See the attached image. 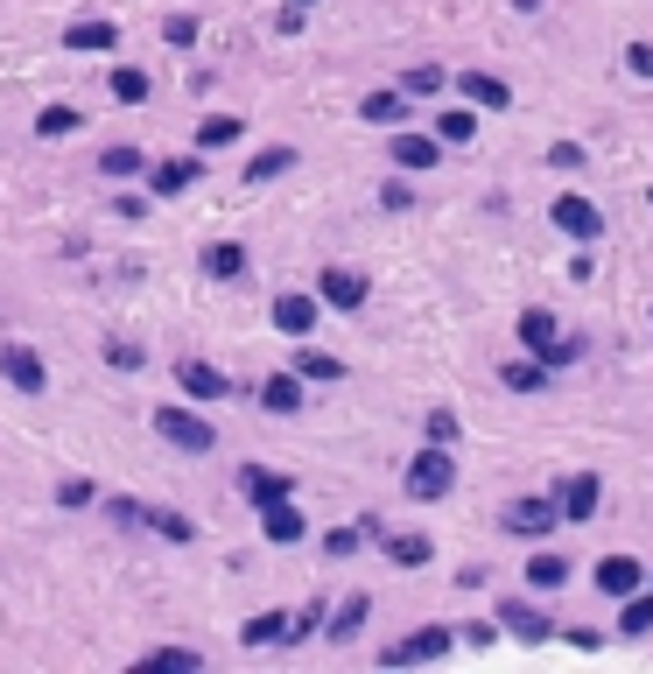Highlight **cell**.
Returning <instances> with one entry per match:
<instances>
[{"label":"cell","mask_w":653,"mask_h":674,"mask_svg":"<svg viewBox=\"0 0 653 674\" xmlns=\"http://www.w3.org/2000/svg\"><path fill=\"white\" fill-rule=\"evenodd\" d=\"M0 379H8L14 394H50V365L35 359L29 344H14V338L0 344Z\"/></svg>","instance_id":"5"},{"label":"cell","mask_w":653,"mask_h":674,"mask_svg":"<svg viewBox=\"0 0 653 674\" xmlns=\"http://www.w3.org/2000/svg\"><path fill=\"white\" fill-rule=\"evenodd\" d=\"M640 584H646V563H632V555H604L598 563V590L604 597H632Z\"/></svg>","instance_id":"14"},{"label":"cell","mask_w":653,"mask_h":674,"mask_svg":"<svg viewBox=\"0 0 653 674\" xmlns=\"http://www.w3.org/2000/svg\"><path fill=\"white\" fill-rule=\"evenodd\" d=\"M358 542H366V527H331L323 534V555H331V563H352Z\"/></svg>","instance_id":"37"},{"label":"cell","mask_w":653,"mask_h":674,"mask_svg":"<svg viewBox=\"0 0 653 674\" xmlns=\"http://www.w3.org/2000/svg\"><path fill=\"white\" fill-rule=\"evenodd\" d=\"M436 653H450V632H443V625H421V632H408V640L379 646V661H387V667H408V661H436Z\"/></svg>","instance_id":"8"},{"label":"cell","mask_w":653,"mask_h":674,"mask_svg":"<svg viewBox=\"0 0 653 674\" xmlns=\"http://www.w3.org/2000/svg\"><path fill=\"white\" fill-rule=\"evenodd\" d=\"M260 408H267V415H296V408H302V373H275V379L260 387Z\"/></svg>","instance_id":"22"},{"label":"cell","mask_w":653,"mask_h":674,"mask_svg":"<svg viewBox=\"0 0 653 674\" xmlns=\"http://www.w3.org/2000/svg\"><path fill=\"white\" fill-rule=\"evenodd\" d=\"M141 527H148V534H162V542H176V548L190 542V534H197L183 513H169V506H148V499H141Z\"/></svg>","instance_id":"24"},{"label":"cell","mask_w":653,"mask_h":674,"mask_svg":"<svg viewBox=\"0 0 653 674\" xmlns=\"http://www.w3.org/2000/svg\"><path fill=\"white\" fill-rule=\"evenodd\" d=\"M619 632H653V590H632V597H619Z\"/></svg>","instance_id":"32"},{"label":"cell","mask_w":653,"mask_h":674,"mask_svg":"<svg viewBox=\"0 0 653 674\" xmlns=\"http://www.w3.org/2000/svg\"><path fill=\"white\" fill-rule=\"evenodd\" d=\"M197 267H204L211 281H239V275H246V246H239V239H211L204 254H197Z\"/></svg>","instance_id":"15"},{"label":"cell","mask_w":653,"mask_h":674,"mask_svg":"<svg viewBox=\"0 0 653 674\" xmlns=\"http://www.w3.org/2000/svg\"><path fill=\"white\" fill-rule=\"evenodd\" d=\"M379 204H387V211H408L415 190H408V183H379Z\"/></svg>","instance_id":"46"},{"label":"cell","mask_w":653,"mask_h":674,"mask_svg":"<svg viewBox=\"0 0 653 674\" xmlns=\"http://www.w3.org/2000/svg\"><path fill=\"white\" fill-rule=\"evenodd\" d=\"M450 485H457V457L443 450V442L415 450V464H408V499H421V506H436V499H450Z\"/></svg>","instance_id":"1"},{"label":"cell","mask_w":653,"mask_h":674,"mask_svg":"<svg viewBox=\"0 0 653 674\" xmlns=\"http://www.w3.org/2000/svg\"><path fill=\"white\" fill-rule=\"evenodd\" d=\"M106 85H113V99H120V106H141L148 99V71H133V64H120Z\"/></svg>","instance_id":"34"},{"label":"cell","mask_w":653,"mask_h":674,"mask_svg":"<svg viewBox=\"0 0 653 674\" xmlns=\"http://www.w3.org/2000/svg\"><path fill=\"white\" fill-rule=\"evenodd\" d=\"M521 344H527V352L542 359V365H569V359H584V338H563L548 310H521Z\"/></svg>","instance_id":"2"},{"label":"cell","mask_w":653,"mask_h":674,"mask_svg":"<svg viewBox=\"0 0 653 674\" xmlns=\"http://www.w3.org/2000/svg\"><path fill=\"white\" fill-rule=\"evenodd\" d=\"M239 640H246V646H275V640H288V611H260V619H246Z\"/></svg>","instance_id":"30"},{"label":"cell","mask_w":653,"mask_h":674,"mask_svg":"<svg viewBox=\"0 0 653 674\" xmlns=\"http://www.w3.org/2000/svg\"><path fill=\"white\" fill-rule=\"evenodd\" d=\"M555 520H563V506H555V499H513V506L499 513V527H506L513 542H548Z\"/></svg>","instance_id":"4"},{"label":"cell","mask_w":653,"mask_h":674,"mask_svg":"<svg viewBox=\"0 0 653 674\" xmlns=\"http://www.w3.org/2000/svg\"><path fill=\"white\" fill-rule=\"evenodd\" d=\"M197 156H169V162H156V169H148V190H156V197H183V190L190 183H197Z\"/></svg>","instance_id":"12"},{"label":"cell","mask_w":653,"mask_h":674,"mask_svg":"<svg viewBox=\"0 0 653 674\" xmlns=\"http://www.w3.org/2000/svg\"><path fill=\"white\" fill-rule=\"evenodd\" d=\"M141 344H127V338H106V365H120V373H141Z\"/></svg>","instance_id":"40"},{"label":"cell","mask_w":653,"mask_h":674,"mask_svg":"<svg viewBox=\"0 0 653 674\" xmlns=\"http://www.w3.org/2000/svg\"><path fill=\"white\" fill-rule=\"evenodd\" d=\"M584 162H590V156H584L576 141H555V148H548V169H563V176H576Z\"/></svg>","instance_id":"42"},{"label":"cell","mask_w":653,"mask_h":674,"mask_svg":"<svg viewBox=\"0 0 653 674\" xmlns=\"http://www.w3.org/2000/svg\"><path fill=\"white\" fill-rule=\"evenodd\" d=\"M513 8H521V14H534V8H542V0H513Z\"/></svg>","instance_id":"47"},{"label":"cell","mask_w":653,"mask_h":674,"mask_svg":"<svg viewBox=\"0 0 653 674\" xmlns=\"http://www.w3.org/2000/svg\"><path fill=\"white\" fill-rule=\"evenodd\" d=\"M548 225H563L569 239H584V246H590V239L604 233V211L590 204V197H576V190H563V197L548 204Z\"/></svg>","instance_id":"6"},{"label":"cell","mask_w":653,"mask_h":674,"mask_svg":"<svg viewBox=\"0 0 653 674\" xmlns=\"http://www.w3.org/2000/svg\"><path fill=\"white\" fill-rule=\"evenodd\" d=\"M527 584H534V590H563V584H569V555L534 548V555H527Z\"/></svg>","instance_id":"21"},{"label":"cell","mask_w":653,"mask_h":674,"mask_svg":"<svg viewBox=\"0 0 653 674\" xmlns=\"http://www.w3.org/2000/svg\"><path fill=\"white\" fill-rule=\"evenodd\" d=\"M499 619H506V632H521V640H548V619L527 605V597H506V605H499Z\"/></svg>","instance_id":"23"},{"label":"cell","mask_w":653,"mask_h":674,"mask_svg":"<svg viewBox=\"0 0 653 674\" xmlns=\"http://www.w3.org/2000/svg\"><path fill=\"white\" fill-rule=\"evenodd\" d=\"M436 162H443L436 133H394V169H436Z\"/></svg>","instance_id":"17"},{"label":"cell","mask_w":653,"mask_h":674,"mask_svg":"<svg viewBox=\"0 0 653 674\" xmlns=\"http://www.w3.org/2000/svg\"><path fill=\"white\" fill-rule=\"evenodd\" d=\"M239 492L254 499V506H275V499H296V485H288L281 471H260V464H246V471H239Z\"/></svg>","instance_id":"18"},{"label":"cell","mask_w":653,"mask_h":674,"mask_svg":"<svg viewBox=\"0 0 653 674\" xmlns=\"http://www.w3.org/2000/svg\"><path fill=\"white\" fill-rule=\"evenodd\" d=\"M457 92H464L471 106H485V113H506V106H513V85L492 78V71H464V78H457Z\"/></svg>","instance_id":"13"},{"label":"cell","mask_w":653,"mask_h":674,"mask_svg":"<svg viewBox=\"0 0 653 674\" xmlns=\"http://www.w3.org/2000/svg\"><path fill=\"white\" fill-rule=\"evenodd\" d=\"M379 548H387V563H400V569H421L436 555L429 534H379Z\"/></svg>","instance_id":"20"},{"label":"cell","mask_w":653,"mask_h":674,"mask_svg":"<svg viewBox=\"0 0 653 674\" xmlns=\"http://www.w3.org/2000/svg\"><path fill=\"white\" fill-rule=\"evenodd\" d=\"M78 120H85V113H71V106H43V113H35V133L56 141V133H78Z\"/></svg>","instance_id":"36"},{"label":"cell","mask_w":653,"mask_h":674,"mask_svg":"<svg viewBox=\"0 0 653 674\" xmlns=\"http://www.w3.org/2000/svg\"><path fill=\"white\" fill-rule=\"evenodd\" d=\"M64 50H120V29H113V22H71Z\"/></svg>","instance_id":"25"},{"label":"cell","mask_w":653,"mask_h":674,"mask_svg":"<svg viewBox=\"0 0 653 674\" xmlns=\"http://www.w3.org/2000/svg\"><path fill=\"white\" fill-rule=\"evenodd\" d=\"M233 141H239V113H211L197 127V148H233Z\"/></svg>","instance_id":"33"},{"label":"cell","mask_w":653,"mask_h":674,"mask_svg":"<svg viewBox=\"0 0 653 674\" xmlns=\"http://www.w3.org/2000/svg\"><path fill=\"white\" fill-rule=\"evenodd\" d=\"M288 169H296V148H260V156L246 162V183H275Z\"/></svg>","instance_id":"28"},{"label":"cell","mask_w":653,"mask_h":674,"mask_svg":"<svg viewBox=\"0 0 653 674\" xmlns=\"http://www.w3.org/2000/svg\"><path fill=\"white\" fill-rule=\"evenodd\" d=\"M176 387L190 400H233V379H225L218 365H204V359H176Z\"/></svg>","instance_id":"9"},{"label":"cell","mask_w":653,"mask_h":674,"mask_svg":"<svg viewBox=\"0 0 653 674\" xmlns=\"http://www.w3.org/2000/svg\"><path fill=\"white\" fill-rule=\"evenodd\" d=\"M400 92H408V99H436V92H443V71H436V64H415L408 78H400Z\"/></svg>","instance_id":"38"},{"label":"cell","mask_w":653,"mask_h":674,"mask_svg":"<svg viewBox=\"0 0 653 674\" xmlns=\"http://www.w3.org/2000/svg\"><path fill=\"white\" fill-rule=\"evenodd\" d=\"M296 373H302V379H344V359L317 352V344H302V352H296Z\"/></svg>","instance_id":"31"},{"label":"cell","mask_w":653,"mask_h":674,"mask_svg":"<svg viewBox=\"0 0 653 674\" xmlns=\"http://www.w3.org/2000/svg\"><path fill=\"white\" fill-rule=\"evenodd\" d=\"M99 169H106L113 183H127V176H141L148 162H141V148H127V141H120V148H106V156H99Z\"/></svg>","instance_id":"35"},{"label":"cell","mask_w":653,"mask_h":674,"mask_svg":"<svg viewBox=\"0 0 653 674\" xmlns=\"http://www.w3.org/2000/svg\"><path fill=\"white\" fill-rule=\"evenodd\" d=\"M478 133V113H464V106H450V113H436V141L443 148H464Z\"/></svg>","instance_id":"29"},{"label":"cell","mask_w":653,"mask_h":674,"mask_svg":"<svg viewBox=\"0 0 653 674\" xmlns=\"http://www.w3.org/2000/svg\"><path fill=\"white\" fill-rule=\"evenodd\" d=\"M366 619H373V597L358 590V597H344V605L331 611V619H323V632H331V640L344 646V640H358V625H366Z\"/></svg>","instance_id":"19"},{"label":"cell","mask_w":653,"mask_h":674,"mask_svg":"<svg viewBox=\"0 0 653 674\" xmlns=\"http://www.w3.org/2000/svg\"><path fill=\"white\" fill-rule=\"evenodd\" d=\"M275 331L281 338H310L317 331V296H275Z\"/></svg>","instance_id":"16"},{"label":"cell","mask_w":653,"mask_h":674,"mask_svg":"<svg viewBox=\"0 0 653 674\" xmlns=\"http://www.w3.org/2000/svg\"><path fill=\"white\" fill-rule=\"evenodd\" d=\"M260 534H267L275 548H296L302 534H310V520L296 513V499H275V506H260Z\"/></svg>","instance_id":"11"},{"label":"cell","mask_w":653,"mask_h":674,"mask_svg":"<svg viewBox=\"0 0 653 674\" xmlns=\"http://www.w3.org/2000/svg\"><path fill=\"white\" fill-rule=\"evenodd\" d=\"M156 429H162V442H176L183 457H211V450H218V429H211L204 415L176 408V400H169V408H156Z\"/></svg>","instance_id":"3"},{"label":"cell","mask_w":653,"mask_h":674,"mask_svg":"<svg viewBox=\"0 0 653 674\" xmlns=\"http://www.w3.org/2000/svg\"><path fill=\"white\" fill-rule=\"evenodd\" d=\"M162 43H169V50H190V43H197V22H190V14H169V22H162Z\"/></svg>","instance_id":"41"},{"label":"cell","mask_w":653,"mask_h":674,"mask_svg":"<svg viewBox=\"0 0 653 674\" xmlns=\"http://www.w3.org/2000/svg\"><path fill=\"white\" fill-rule=\"evenodd\" d=\"M499 379H506L513 394H548V379H555V373H548L542 359H513V365H506V373H499Z\"/></svg>","instance_id":"27"},{"label":"cell","mask_w":653,"mask_h":674,"mask_svg":"<svg viewBox=\"0 0 653 674\" xmlns=\"http://www.w3.org/2000/svg\"><path fill=\"white\" fill-rule=\"evenodd\" d=\"M296 8H310V0H296Z\"/></svg>","instance_id":"48"},{"label":"cell","mask_w":653,"mask_h":674,"mask_svg":"<svg viewBox=\"0 0 653 674\" xmlns=\"http://www.w3.org/2000/svg\"><path fill=\"white\" fill-rule=\"evenodd\" d=\"M358 120H373V127H400V120H408V92H373V99L358 106Z\"/></svg>","instance_id":"26"},{"label":"cell","mask_w":653,"mask_h":674,"mask_svg":"<svg viewBox=\"0 0 653 674\" xmlns=\"http://www.w3.org/2000/svg\"><path fill=\"white\" fill-rule=\"evenodd\" d=\"M366 275H352V267H323L317 275V302H331V310H366Z\"/></svg>","instance_id":"7"},{"label":"cell","mask_w":653,"mask_h":674,"mask_svg":"<svg viewBox=\"0 0 653 674\" xmlns=\"http://www.w3.org/2000/svg\"><path fill=\"white\" fill-rule=\"evenodd\" d=\"M429 442H443V450L457 442V415L450 408H429Z\"/></svg>","instance_id":"43"},{"label":"cell","mask_w":653,"mask_h":674,"mask_svg":"<svg viewBox=\"0 0 653 674\" xmlns=\"http://www.w3.org/2000/svg\"><path fill=\"white\" fill-rule=\"evenodd\" d=\"M148 667H197V653H190V646H156V653H148Z\"/></svg>","instance_id":"44"},{"label":"cell","mask_w":653,"mask_h":674,"mask_svg":"<svg viewBox=\"0 0 653 674\" xmlns=\"http://www.w3.org/2000/svg\"><path fill=\"white\" fill-rule=\"evenodd\" d=\"M555 506H563V520H598V506H604V485H598V471H576V478H563Z\"/></svg>","instance_id":"10"},{"label":"cell","mask_w":653,"mask_h":674,"mask_svg":"<svg viewBox=\"0 0 653 674\" xmlns=\"http://www.w3.org/2000/svg\"><path fill=\"white\" fill-rule=\"evenodd\" d=\"M92 499H99V485H92V478H64V485H56V506H92Z\"/></svg>","instance_id":"39"},{"label":"cell","mask_w":653,"mask_h":674,"mask_svg":"<svg viewBox=\"0 0 653 674\" xmlns=\"http://www.w3.org/2000/svg\"><path fill=\"white\" fill-rule=\"evenodd\" d=\"M625 71L632 78H653V43H625Z\"/></svg>","instance_id":"45"}]
</instances>
